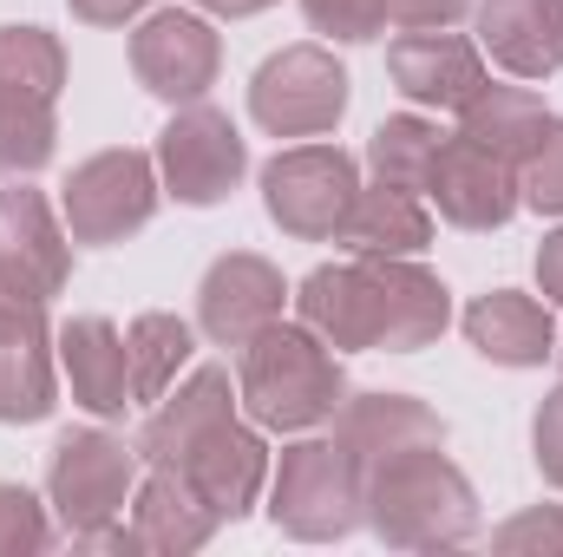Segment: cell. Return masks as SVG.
<instances>
[{
    "label": "cell",
    "instance_id": "obj_27",
    "mask_svg": "<svg viewBox=\"0 0 563 557\" xmlns=\"http://www.w3.org/2000/svg\"><path fill=\"white\" fill-rule=\"evenodd\" d=\"M125 348H132V401H164V387L177 381V368L190 361V321L151 308L125 328Z\"/></svg>",
    "mask_w": 563,
    "mask_h": 557
},
{
    "label": "cell",
    "instance_id": "obj_24",
    "mask_svg": "<svg viewBox=\"0 0 563 557\" xmlns=\"http://www.w3.org/2000/svg\"><path fill=\"white\" fill-rule=\"evenodd\" d=\"M132 532H139L144 551L184 557V551H203V545L217 538V518H210V505H203L177 472L157 466L139 485V499H132Z\"/></svg>",
    "mask_w": 563,
    "mask_h": 557
},
{
    "label": "cell",
    "instance_id": "obj_7",
    "mask_svg": "<svg viewBox=\"0 0 563 557\" xmlns=\"http://www.w3.org/2000/svg\"><path fill=\"white\" fill-rule=\"evenodd\" d=\"M354 190H361V171L341 144H295L263 164V204L301 243H328L341 230Z\"/></svg>",
    "mask_w": 563,
    "mask_h": 557
},
{
    "label": "cell",
    "instance_id": "obj_23",
    "mask_svg": "<svg viewBox=\"0 0 563 557\" xmlns=\"http://www.w3.org/2000/svg\"><path fill=\"white\" fill-rule=\"evenodd\" d=\"M334 243L354 250V256H420L432 243V217H426L420 190H400V184L374 177V190H354Z\"/></svg>",
    "mask_w": 563,
    "mask_h": 557
},
{
    "label": "cell",
    "instance_id": "obj_31",
    "mask_svg": "<svg viewBox=\"0 0 563 557\" xmlns=\"http://www.w3.org/2000/svg\"><path fill=\"white\" fill-rule=\"evenodd\" d=\"M301 13H308V26L314 33H328V40H374L380 26H387V0H301Z\"/></svg>",
    "mask_w": 563,
    "mask_h": 557
},
{
    "label": "cell",
    "instance_id": "obj_29",
    "mask_svg": "<svg viewBox=\"0 0 563 557\" xmlns=\"http://www.w3.org/2000/svg\"><path fill=\"white\" fill-rule=\"evenodd\" d=\"M518 204H531L538 217H563V119H551V132L518 164Z\"/></svg>",
    "mask_w": 563,
    "mask_h": 557
},
{
    "label": "cell",
    "instance_id": "obj_22",
    "mask_svg": "<svg viewBox=\"0 0 563 557\" xmlns=\"http://www.w3.org/2000/svg\"><path fill=\"white\" fill-rule=\"evenodd\" d=\"M374 276H380V348L387 354H413L445 335L452 295L432 270H420L413 256H374Z\"/></svg>",
    "mask_w": 563,
    "mask_h": 557
},
{
    "label": "cell",
    "instance_id": "obj_33",
    "mask_svg": "<svg viewBox=\"0 0 563 557\" xmlns=\"http://www.w3.org/2000/svg\"><path fill=\"white\" fill-rule=\"evenodd\" d=\"M531 446H538V472L563 492V387L544 394V407L531 419Z\"/></svg>",
    "mask_w": 563,
    "mask_h": 557
},
{
    "label": "cell",
    "instance_id": "obj_9",
    "mask_svg": "<svg viewBox=\"0 0 563 557\" xmlns=\"http://www.w3.org/2000/svg\"><path fill=\"white\" fill-rule=\"evenodd\" d=\"M164 472H177V479L210 505L217 525H236V518L256 505L263 479H269V446H263L256 426H243L236 414H223V419H210V426H197V433L177 446V459H170Z\"/></svg>",
    "mask_w": 563,
    "mask_h": 557
},
{
    "label": "cell",
    "instance_id": "obj_35",
    "mask_svg": "<svg viewBox=\"0 0 563 557\" xmlns=\"http://www.w3.org/2000/svg\"><path fill=\"white\" fill-rule=\"evenodd\" d=\"M73 7V20H86V26H125L132 13H144L151 0H66Z\"/></svg>",
    "mask_w": 563,
    "mask_h": 557
},
{
    "label": "cell",
    "instance_id": "obj_14",
    "mask_svg": "<svg viewBox=\"0 0 563 557\" xmlns=\"http://www.w3.org/2000/svg\"><path fill=\"white\" fill-rule=\"evenodd\" d=\"M53 414V328L46 302L0 288V419L33 426Z\"/></svg>",
    "mask_w": 563,
    "mask_h": 557
},
{
    "label": "cell",
    "instance_id": "obj_12",
    "mask_svg": "<svg viewBox=\"0 0 563 557\" xmlns=\"http://www.w3.org/2000/svg\"><path fill=\"white\" fill-rule=\"evenodd\" d=\"M426 197L459 230H505L518 217V164H505L498 151L459 132L439 144V157L426 171Z\"/></svg>",
    "mask_w": 563,
    "mask_h": 557
},
{
    "label": "cell",
    "instance_id": "obj_4",
    "mask_svg": "<svg viewBox=\"0 0 563 557\" xmlns=\"http://www.w3.org/2000/svg\"><path fill=\"white\" fill-rule=\"evenodd\" d=\"M269 518L276 532L301 545H334L361 525V466L341 439H301L288 446L269 485Z\"/></svg>",
    "mask_w": 563,
    "mask_h": 557
},
{
    "label": "cell",
    "instance_id": "obj_2",
    "mask_svg": "<svg viewBox=\"0 0 563 557\" xmlns=\"http://www.w3.org/2000/svg\"><path fill=\"white\" fill-rule=\"evenodd\" d=\"M236 394H243V407H250L256 426H269V433H308V426L341 414L347 374H341V361L328 354V341L308 321H295V328L269 321L236 354Z\"/></svg>",
    "mask_w": 563,
    "mask_h": 557
},
{
    "label": "cell",
    "instance_id": "obj_8",
    "mask_svg": "<svg viewBox=\"0 0 563 557\" xmlns=\"http://www.w3.org/2000/svg\"><path fill=\"white\" fill-rule=\"evenodd\" d=\"M59 210H66L73 243H125L132 230L157 217V164L132 144L99 151L66 177Z\"/></svg>",
    "mask_w": 563,
    "mask_h": 557
},
{
    "label": "cell",
    "instance_id": "obj_21",
    "mask_svg": "<svg viewBox=\"0 0 563 557\" xmlns=\"http://www.w3.org/2000/svg\"><path fill=\"white\" fill-rule=\"evenodd\" d=\"M465 341L498 361V368H544L558 354V328H551V308L518 295V288H492L465 308Z\"/></svg>",
    "mask_w": 563,
    "mask_h": 557
},
{
    "label": "cell",
    "instance_id": "obj_6",
    "mask_svg": "<svg viewBox=\"0 0 563 557\" xmlns=\"http://www.w3.org/2000/svg\"><path fill=\"white\" fill-rule=\"evenodd\" d=\"M250 112L269 139H321L347 112V66L328 46H282L250 79Z\"/></svg>",
    "mask_w": 563,
    "mask_h": 557
},
{
    "label": "cell",
    "instance_id": "obj_16",
    "mask_svg": "<svg viewBox=\"0 0 563 557\" xmlns=\"http://www.w3.org/2000/svg\"><path fill=\"white\" fill-rule=\"evenodd\" d=\"M387 73L394 86L413 99V106H439V112H465L478 92H485V59L472 40L445 33V26H426L387 46Z\"/></svg>",
    "mask_w": 563,
    "mask_h": 557
},
{
    "label": "cell",
    "instance_id": "obj_17",
    "mask_svg": "<svg viewBox=\"0 0 563 557\" xmlns=\"http://www.w3.org/2000/svg\"><path fill=\"white\" fill-rule=\"evenodd\" d=\"M295 315L328 348H380V276H374V256L314 270L295 288Z\"/></svg>",
    "mask_w": 563,
    "mask_h": 557
},
{
    "label": "cell",
    "instance_id": "obj_28",
    "mask_svg": "<svg viewBox=\"0 0 563 557\" xmlns=\"http://www.w3.org/2000/svg\"><path fill=\"white\" fill-rule=\"evenodd\" d=\"M439 144H445V132L407 112V119H387V125H374V139H367V164H374V177H380V184L426 190V171H432Z\"/></svg>",
    "mask_w": 563,
    "mask_h": 557
},
{
    "label": "cell",
    "instance_id": "obj_1",
    "mask_svg": "<svg viewBox=\"0 0 563 557\" xmlns=\"http://www.w3.org/2000/svg\"><path fill=\"white\" fill-rule=\"evenodd\" d=\"M361 518L394 551H439L478 532V492L439 446H407L361 472Z\"/></svg>",
    "mask_w": 563,
    "mask_h": 557
},
{
    "label": "cell",
    "instance_id": "obj_3",
    "mask_svg": "<svg viewBox=\"0 0 563 557\" xmlns=\"http://www.w3.org/2000/svg\"><path fill=\"white\" fill-rule=\"evenodd\" d=\"M59 86H66V46L46 26H0V171L33 177L53 157Z\"/></svg>",
    "mask_w": 563,
    "mask_h": 557
},
{
    "label": "cell",
    "instance_id": "obj_5",
    "mask_svg": "<svg viewBox=\"0 0 563 557\" xmlns=\"http://www.w3.org/2000/svg\"><path fill=\"white\" fill-rule=\"evenodd\" d=\"M132 479H139V446L112 439V433H59L53 439V459H46V499L59 512V525L73 538H92L106 532L125 499H132Z\"/></svg>",
    "mask_w": 563,
    "mask_h": 557
},
{
    "label": "cell",
    "instance_id": "obj_11",
    "mask_svg": "<svg viewBox=\"0 0 563 557\" xmlns=\"http://www.w3.org/2000/svg\"><path fill=\"white\" fill-rule=\"evenodd\" d=\"M217 66H223V40L197 13L164 7V13H151L132 33V73H139L144 92L164 99V106H197L217 86Z\"/></svg>",
    "mask_w": 563,
    "mask_h": 557
},
{
    "label": "cell",
    "instance_id": "obj_25",
    "mask_svg": "<svg viewBox=\"0 0 563 557\" xmlns=\"http://www.w3.org/2000/svg\"><path fill=\"white\" fill-rule=\"evenodd\" d=\"M459 119H465V139H478L485 151H498L505 164H525L531 144L551 132V112H544L538 92H525V86H492V79H485V92H478Z\"/></svg>",
    "mask_w": 563,
    "mask_h": 557
},
{
    "label": "cell",
    "instance_id": "obj_30",
    "mask_svg": "<svg viewBox=\"0 0 563 557\" xmlns=\"http://www.w3.org/2000/svg\"><path fill=\"white\" fill-rule=\"evenodd\" d=\"M53 545V525H46V505L26 492V485H0V557H33Z\"/></svg>",
    "mask_w": 563,
    "mask_h": 557
},
{
    "label": "cell",
    "instance_id": "obj_32",
    "mask_svg": "<svg viewBox=\"0 0 563 557\" xmlns=\"http://www.w3.org/2000/svg\"><path fill=\"white\" fill-rule=\"evenodd\" d=\"M492 545H498V551H563V512L558 505H538V512L511 518Z\"/></svg>",
    "mask_w": 563,
    "mask_h": 557
},
{
    "label": "cell",
    "instance_id": "obj_18",
    "mask_svg": "<svg viewBox=\"0 0 563 557\" xmlns=\"http://www.w3.org/2000/svg\"><path fill=\"white\" fill-rule=\"evenodd\" d=\"M478 13V46L518 73V79H551L563 73V0H472Z\"/></svg>",
    "mask_w": 563,
    "mask_h": 557
},
{
    "label": "cell",
    "instance_id": "obj_38",
    "mask_svg": "<svg viewBox=\"0 0 563 557\" xmlns=\"http://www.w3.org/2000/svg\"><path fill=\"white\" fill-rule=\"evenodd\" d=\"M558 354H563V348H558Z\"/></svg>",
    "mask_w": 563,
    "mask_h": 557
},
{
    "label": "cell",
    "instance_id": "obj_19",
    "mask_svg": "<svg viewBox=\"0 0 563 557\" xmlns=\"http://www.w3.org/2000/svg\"><path fill=\"white\" fill-rule=\"evenodd\" d=\"M59 368L73 381V401L99 419H119L132 401V348L106 315H79L59 328Z\"/></svg>",
    "mask_w": 563,
    "mask_h": 557
},
{
    "label": "cell",
    "instance_id": "obj_13",
    "mask_svg": "<svg viewBox=\"0 0 563 557\" xmlns=\"http://www.w3.org/2000/svg\"><path fill=\"white\" fill-rule=\"evenodd\" d=\"M66 276H73V250H66V230L53 223V204L33 184L0 190V288L53 302Z\"/></svg>",
    "mask_w": 563,
    "mask_h": 557
},
{
    "label": "cell",
    "instance_id": "obj_20",
    "mask_svg": "<svg viewBox=\"0 0 563 557\" xmlns=\"http://www.w3.org/2000/svg\"><path fill=\"white\" fill-rule=\"evenodd\" d=\"M334 439L354 452V466H380L407 446H445V419L413 394H354L334 414Z\"/></svg>",
    "mask_w": 563,
    "mask_h": 557
},
{
    "label": "cell",
    "instance_id": "obj_37",
    "mask_svg": "<svg viewBox=\"0 0 563 557\" xmlns=\"http://www.w3.org/2000/svg\"><path fill=\"white\" fill-rule=\"evenodd\" d=\"M197 7H210V13H223V20H250V13H263V7H276V0H197Z\"/></svg>",
    "mask_w": 563,
    "mask_h": 557
},
{
    "label": "cell",
    "instance_id": "obj_36",
    "mask_svg": "<svg viewBox=\"0 0 563 557\" xmlns=\"http://www.w3.org/2000/svg\"><path fill=\"white\" fill-rule=\"evenodd\" d=\"M538 282H544L551 302H563V230L544 237V250H538Z\"/></svg>",
    "mask_w": 563,
    "mask_h": 557
},
{
    "label": "cell",
    "instance_id": "obj_10",
    "mask_svg": "<svg viewBox=\"0 0 563 557\" xmlns=\"http://www.w3.org/2000/svg\"><path fill=\"white\" fill-rule=\"evenodd\" d=\"M157 171H164V190L177 204H223L243 171H250V151H243V132L230 125V112L217 106H184L164 132H157Z\"/></svg>",
    "mask_w": 563,
    "mask_h": 557
},
{
    "label": "cell",
    "instance_id": "obj_15",
    "mask_svg": "<svg viewBox=\"0 0 563 557\" xmlns=\"http://www.w3.org/2000/svg\"><path fill=\"white\" fill-rule=\"evenodd\" d=\"M282 302H288V282L276 263L236 250V256H217L210 276L197 288V321L217 348H243L250 335H263L269 321H282Z\"/></svg>",
    "mask_w": 563,
    "mask_h": 557
},
{
    "label": "cell",
    "instance_id": "obj_34",
    "mask_svg": "<svg viewBox=\"0 0 563 557\" xmlns=\"http://www.w3.org/2000/svg\"><path fill=\"white\" fill-rule=\"evenodd\" d=\"M472 0H387V20H400L407 33H426V26H452L465 20Z\"/></svg>",
    "mask_w": 563,
    "mask_h": 557
},
{
    "label": "cell",
    "instance_id": "obj_26",
    "mask_svg": "<svg viewBox=\"0 0 563 557\" xmlns=\"http://www.w3.org/2000/svg\"><path fill=\"white\" fill-rule=\"evenodd\" d=\"M223 414H236V401H230V368H197V374L177 387V401H164L157 414L144 419L139 452L151 466H170L177 446H184L197 426H210V419H223Z\"/></svg>",
    "mask_w": 563,
    "mask_h": 557
}]
</instances>
